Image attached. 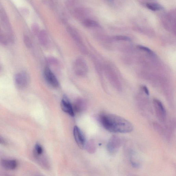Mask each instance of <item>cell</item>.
<instances>
[{
    "label": "cell",
    "instance_id": "9",
    "mask_svg": "<svg viewBox=\"0 0 176 176\" xmlns=\"http://www.w3.org/2000/svg\"><path fill=\"white\" fill-rule=\"evenodd\" d=\"M61 106L62 109L64 112L72 117L74 116V113L73 106L67 97L65 96L62 99Z\"/></svg>",
    "mask_w": 176,
    "mask_h": 176
},
{
    "label": "cell",
    "instance_id": "8",
    "mask_svg": "<svg viewBox=\"0 0 176 176\" xmlns=\"http://www.w3.org/2000/svg\"><path fill=\"white\" fill-rule=\"evenodd\" d=\"M121 140L119 137L116 136H113L108 143V149L110 152H114L117 151L121 147Z\"/></svg>",
    "mask_w": 176,
    "mask_h": 176
},
{
    "label": "cell",
    "instance_id": "22",
    "mask_svg": "<svg viewBox=\"0 0 176 176\" xmlns=\"http://www.w3.org/2000/svg\"><path fill=\"white\" fill-rule=\"evenodd\" d=\"M142 90L143 91L145 94L147 96H149V91L148 88L146 87V86H143Z\"/></svg>",
    "mask_w": 176,
    "mask_h": 176
},
{
    "label": "cell",
    "instance_id": "3",
    "mask_svg": "<svg viewBox=\"0 0 176 176\" xmlns=\"http://www.w3.org/2000/svg\"><path fill=\"white\" fill-rule=\"evenodd\" d=\"M153 104L157 117L161 121H165L166 119L167 112L164 105L157 99L153 100Z\"/></svg>",
    "mask_w": 176,
    "mask_h": 176
},
{
    "label": "cell",
    "instance_id": "1",
    "mask_svg": "<svg viewBox=\"0 0 176 176\" xmlns=\"http://www.w3.org/2000/svg\"><path fill=\"white\" fill-rule=\"evenodd\" d=\"M99 120L103 127L112 133H127L133 130V126L129 121L117 115L103 114L99 116Z\"/></svg>",
    "mask_w": 176,
    "mask_h": 176
},
{
    "label": "cell",
    "instance_id": "11",
    "mask_svg": "<svg viewBox=\"0 0 176 176\" xmlns=\"http://www.w3.org/2000/svg\"><path fill=\"white\" fill-rule=\"evenodd\" d=\"M2 166L8 170H13L15 169L17 165V163L15 160H3L1 161Z\"/></svg>",
    "mask_w": 176,
    "mask_h": 176
},
{
    "label": "cell",
    "instance_id": "14",
    "mask_svg": "<svg viewBox=\"0 0 176 176\" xmlns=\"http://www.w3.org/2000/svg\"><path fill=\"white\" fill-rule=\"evenodd\" d=\"M83 24L84 26L88 28L96 27L99 26V24L95 21L86 18L83 20Z\"/></svg>",
    "mask_w": 176,
    "mask_h": 176
},
{
    "label": "cell",
    "instance_id": "2",
    "mask_svg": "<svg viewBox=\"0 0 176 176\" xmlns=\"http://www.w3.org/2000/svg\"><path fill=\"white\" fill-rule=\"evenodd\" d=\"M73 70L74 73L80 76H84L88 73V68L86 62L82 58H78L74 62Z\"/></svg>",
    "mask_w": 176,
    "mask_h": 176
},
{
    "label": "cell",
    "instance_id": "21",
    "mask_svg": "<svg viewBox=\"0 0 176 176\" xmlns=\"http://www.w3.org/2000/svg\"><path fill=\"white\" fill-rule=\"evenodd\" d=\"M32 29L33 32L35 35H38L39 32H40L39 31V27L36 24L33 25L32 27Z\"/></svg>",
    "mask_w": 176,
    "mask_h": 176
},
{
    "label": "cell",
    "instance_id": "18",
    "mask_svg": "<svg viewBox=\"0 0 176 176\" xmlns=\"http://www.w3.org/2000/svg\"><path fill=\"white\" fill-rule=\"evenodd\" d=\"M24 42L26 47L28 48H30L32 47V41L29 37L27 35H24Z\"/></svg>",
    "mask_w": 176,
    "mask_h": 176
},
{
    "label": "cell",
    "instance_id": "5",
    "mask_svg": "<svg viewBox=\"0 0 176 176\" xmlns=\"http://www.w3.org/2000/svg\"><path fill=\"white\" fill-rule=\"evenodd\" d=\"M73 134L78 146L80 149H84L86 145L85 138L81 130L77 126H75L74 128Z\"/></svg>",
    "mask_w": 176,
    "mask_h": 176
},
{
    "label": "cell",
    "instance_id": "23",
    "mask_svg": "<svg viewBox=\"0 0 176 176\" xmlns=\"http://www.w3.org/2000/svg\"><path fill=\"white\" fill-rule=\"evenodd\" d=\"M5 142V141L0 136V144H3Z\"/></svg>",
    "mask_w": 176,
    "mask_h": 176
},
{
    "label": "cell",
    "instance_id": "7",
    "mask_svg": "<svg viewBox=\"0 0 176 176\" xmlns=\"http://www.w3.org/2000/svg\"><path fill=\"white\" fill-rule=\"evenodd\" d=\"M67 31L72 37V38L77 43L78 46H79L80 49L82 50L83 52L86 53L85 48V47L83 43L81 37H80L77 31L75 30V28L71 26L68 27Z\"/></svg>",
    "mask_w": 176,
    "mask_h": 176
},
{
    "label": "cell",
    "instance_id": "10",
    "mask_svg": "<svg viewBox=\"0 0 176 176\" xmlns=\"http://www.w3.org/2000/svg\"><path fill=\"white\" fill-rule=\"evenodd\" d=\"M0 20L3 22L4 26L8 30V32L11 33L10 24L6 10L1 4H0Z\"/></svg>",
    "mask_w": 176,
    "mask_h": 176
},
{
    "label": "cell",
    "instance_id": "15",
    "mask_svg": "<svg viewBox=\"0 0 176 176\" xmlns=\"http://www.w3.org/2000/svg\"><path fill=\"white\" fill-rule=\"evenodd\" d=\"M146 6L149 9L153 11H158L163 9L162 6L158 3H148L146 4Z\"/></svg>",
    "mask_w": 176,
    "mask_h": 176
},
{
    "label": "cell",
    "instance_id": "16",
    "mask_svg": "<svg viewBox=\"0 0 176 176\" xmlns=\"http://www.w3.org/2000/svg\"><path fill=\"white\" fill-rule=\"evenodd\" d=\"M35 152L38 156L42 155L44 153V150L40 144H37L35 146Z\"/></svg>",
    "mask_w": 176,
    "mask_h": 176
},
{
    "label": "cell",
    "instance_id": "20",
    "mask_svg": "<svg viewBox=\"0 0 176 176\" xmlns=\"http://www.w3.org/2000/svg\"><path fill=\"white\" fill-rule=\"evenodd\" d=\"M114 39L118 40L130 41V39L129 37L126 36H119L113 37Z\"/></svg>",
    "mask_w": 176,
    "mask_h": 176
},
{
    "label": "cell",
    "instance_id": "13",
    "mask_svg": "<svg viewBox=\"0 0 176 176\" xmlns=\"http://www.w3.org/2000/svg\"><path fill=\"white\" fill-rule=\"evenodd\" d=\"M39 42L43 46H45L48 44L49 38L46 31L42 30L38 35Z\"/></svg>",
    "mask_w": 176,
    "mask_h": 176
},
{
    "label": "cell",
    "instance_id": "6",
    "mask_svg": "<svg viewBox=\"0 0 176 176\" xmlns=\"http://www.w3.org/2000/svg\"><path fill=\"white\" fill-rule=\"evenodd\" d=\"M44 75L47 82L51 86L55 88L59 86V83L57 77L49 68L47 67L45 68Z\"/></svg>",
    "mask_w": 176,
    "mask_h": 176
},
{
    "label": "cell",
    "instance_id": "17",
    "mask_svg": "<svg viewBox=\"0 0 176 176\" xmlns=\"http://www.w3.org/2000/svg\"><path fill=\"white\" fill-rule=\"evenodd\" d=\"M7 39L4 34L0 26V43L1 44L6 45L7 44Z\"/></svg>",
    "mask_w": 176,
    "mask_h": 176
},
{
    "label": "cell",
    "instance_id": "12",
    "mask_svg": "<svg viewBox=\"0 0 176 176\" xmlns=\"http://www.w3.org/2000/svg\"><path fill=\"white\" fill-rule=\"evenodd\" d=\"M85 107V102L82 99H78L74 103L73 109L74 111L80 112L83 110Z\"/></svg>",
    "mask_w": 176,
    "mask_h": 176
},
{
    "label": "cell",
    "instance_id": "4",
    "mask_svg": "<svg viewBox=\"0 0 176 176\" xmlns=\"http://www.w3.org/2000/svg\"><path fill=\"white\" fill-rule=\"evenodd\" d=\"M14 81L18 88L20 89H24L28 86L29 82V78L26 72H20L16 74L14 77Z\"/></svg>",
    "mask_w": 176,
    "mask_h": 176
},
{
    "label": "cell",
    "instance_id": "19",
    "mask_svg": "<svg viewBox=\"0 0 176 176\" xmlns=\"http://www.w3.org/2000/svg\"><path fill=\"white\" fill-rule=\"evenodd\" d=\"M138 47L139 49L141 50H142L146 52L147 53L149 54L150 55H154V52L147 47L142 46V45H138Z\"/></svg>",
    "mask_w": 176,
    "mask_h": 176
}]
</instances>
